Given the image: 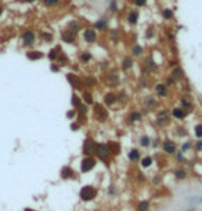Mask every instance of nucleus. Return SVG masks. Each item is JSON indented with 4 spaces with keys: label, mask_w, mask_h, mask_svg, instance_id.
<instances>
[{
    "label": "nucleus",
    "mask_w": 202,
    "mask_h": 211,
    "mask_svg": "<svg viewBox=\"0 0 202 211\" xmlns=\"http://www.w3.org/2000/svg\"><path fill=\"white\" fill-rule=\"evenodd\" d=\"M20 39H21V44H22L24 47H32V46H35V43H36L37 36L33 29H25L24 32L21 33Z\"/></svg>",
    "instance_id": "obj_1"
},
{
    "label": "nucleus",
    "mask_w": 202,
    "mask_h": 211,
    "mask_svg": "<svg viewBox=\"0 0 202 211\" xmlns=\"http://www.w3.org/2000/svg\"><path fill=\"white\" fill-rule=\"evenodd\" d=\"M170 122V113L165 109H162V111L157 112V116H155V124H157L158 127H163L166 124H169Z\"/></svg>",
    "instance_id": "obj_2"
},
{
    "label": "nucleus",
    "mask_w": 202,
    "mask_h": 211,
    "mask_svg": "<svg viewBox=\"0 0 202 211\" xmlns=\"http://www.w3.org/2000/svg\"><path fill=\"white\" fill-rule=\"evenodd\" d=\"M79 196H81V199L83 202H90V200L94 199V196H96V189L93 186H83L79 192Z\"/></svg>",
    "instance_id": "obj_3"
},
{
    "label": "nucleus",
    "mask_w": 202,
    "mask_h": 211,
    "mask_svg": "<svg viewBox=\"0 0 202 211\" xmlns=\"http://www.w3.org/2000/svg\"><path fill=\"white\" fill-rule=\"evenodd\" d=\"M83 40L87 44H93L97 41V31L94 28H85L83 29Z\"/></svg>",
    "instance_id": "obj_4"
},
{
    "label": "nucleus",
    "mask_w": 202,
    "mask_h": 211,
    "mask_svg": "<svg viewBox=\"0 0 202 211\" xmlns=\"http://www.w3.org/2000/svg\"><path fill=\"white\" fill-rule=\"evenodd\" d=\"M96 155H97V157L100 160H108L109 155H111V152H109V146L108 145H105V143H100V145H97V148H96Z\"/></svg>",
    "instance_id": "obj_5"
},
{
    "label": "nucleus",
    "mask_w": 202,
    "mask_h": 211,
    "mask_svg": "<svg viewBox=\"0 0 202 211\" xmlns=\"http://www.w3.org/2000/svg\"><path fill=\"white\" fill-rule=\"evenodd\" d=\"M96 167V159L91 156H86L81 163V170L82 172H89L90 170H93Z\"/></svg>",
    "instance_id": "obj_6"
},
{
    "label": "nucleus",
    "mask_w": 202,
    "mask_h": 211,
    "mask_svg": "<svg viewBox=\"0 0 202 211\" xmlns=\"http://www.w3.org/2000/svg\"><path fill=\"white\" fill-rule=\"evenodd\" d=\"M138 20H140V12H138L137 8L129 10L127 15H126V22H127L130 26H136V25L138 24Z\"/></svg>",
    "instance_id": "obj_7"
},
{
    "label": "nucleus",
    "mask_w": 202,
    "mask_h": 211,
    "mask_svg": "<svg viewBox=\"0 0 202 211\" xmlns=\"http://www.w3.org/2000/svg\"><path fill=\"white\" fill-rule=\"evenodd\" d=\"M105 79H107V83H108L109 87H118L119 86V75H118L116 71H108L105 75Z\"/></svg>",
    "instance_id": "obj_8"
},
{
    "label": "nucleus",
    "mask_w": 202,
    "mask_h": 211,
    "mask_svg": "<svg viewBox=\"0 0 202 211\" xmlns=\"http://www.w3.org/2000/svg\"><path fill=\"white\" fill-rule=\"evenodd\" d=\"M94 116L97 117L100 122H105L108 117V112L101 104H94Z\"/></svg>",
    "instance_id": "obj_9"
},
{
    "label": "nucleus",
    "mask_w": 202,
    "mask_h": 211,
    "mask_svg": "<svg viewBox=\"0 0 202 211\" xmlns=\"http://www.w3.org/2000/svg\"><path fill=\"white\" fill-rule=\"evenodd\" d=\"M67 31L78 35L81 31H83V25H82V22L79 20H71L68 24H67Z\"/></svg>",
    "instance_id": "obj_10"
},
{
    "label": "nucleus",
    "mask_w": 202,
    "mask_h": 211,
    "mask_svg": "<svg viewBox=\"0 0 202 211\" xmlns=\"http://www.w3.org/2000/svg\"><path fill=\"white\" fill-rule=\"evenodd\" d=\"M96 148H97V143L94 142L93 140L87 138L85 141V143H83V153L86 156H91L93 153H96Z\"/></svg>",
    "instance_id": "obj_11"
},
{
    "label": "nucleus",
    "mask_w": 202,
    "mask_h": 211,
    "mask_svg": "<svg viewBox=\"0 0 202 211\" xmlns=\"http://www.w3.org/2000/svg\"><path fill=\"white\" fill-rule=\"evenodd\" d=\"M67 80H68L71 86H72L75 90H81L83 86H82V80L79 79V76H76L75 73H67Z\"/></svg>",
    "instance_id": "obj_12"
},
{
    "label": "nucleus",
    "mask_w": 202,
    "mask_h": 211,
    "mask_svg": "<svg viewBox=\"0 0 202 211\" xmlns=\"http://www.w3.org/2000/svg\"><path fill=\"white\" fill-rule=\"evenodd\" d=\"M61 40L67 44H75L76 43V35L72 32H69V31H62L61 32Z\"/></svg>",
    "instance_id": "obj_13"
},
{
    "label": "nucleus",
    "mask_w": 202,
    "mask_h": 211,
    "mask_svg": "<svg viewBox=\"0 0 202 211\" xmlns=\"http://www.w3.org/2000/svg\"><path fill=\"white\" fill-rule=\"evenodd\" d=\"M93 28L96 29V31L104 32V31H107V29H108V20H107L105 17H101V18H98V20L94 22Z\"/></svg>",
    "instance_id": "obj_14"
},
{
    "label": "nucleus",
    "mask_w": 202,
    "mask_h": 211,
    "mask_svg": "<svg viewBox=\"0 0 202 211\" xmlns=\"http://www.w3.org/2000/svg\"><path fill=\"white\" fill-rule=\"evenodd\" d=\"M25 55H26V58L29 61H39L45 58V54L42 51H39V50H29V51H26Z\"/></svg>",
    "instance_id": "obj_15"
},
{
    "label": "nucleus",
    "mask_w": 202,
    "mask_h": 211,
    "mask_svg": "<svg viewBox=\"0 0 202 211\" xmlns=\"http://www.w3.org/2000/svg\"><path fill=\"white\" fill-rule=\"evenodd\" d=\"M133 65H134V61H133V58H132V57L126 55V57H123V58H122L121 68H122V71H123V72L130 71V69L133 68Z\"/></svg>",
    "instance_id": "obj_16"
},
{
    "label": "nucleus",
    "mask_w": 202,
    "mask_h": 211,
    "mask_svg": "<svg viewBox=\"0 0 202 211\" xmlns=\"http://www.w3.org/2000/svg\"><path fill=\"white\" fill-rule=\"evenodd\" d=\"M170 76H172L176 81H183V80L186 79V73H184V71H183L180 66H174L172 73H170Z\"/></svg>",
    "instance_id": "obj_17"
},
{
    "label": "nucleus",
    "mask_w": 202,
    "mask_h": 211,
    "mask_svg": "<svg viewBox=\"0 0 202 211\" xmlns=\"http://www.w3.org/2000/svg\"><path fill=\"white\" fill-rule=\"evenodd\" d=\"M176 148H177L176 143L170 140H166L163 142V145H162V149H163V152H165L166 155H173L174 152H176Z\"/></svg>",
    "instance_id": "obj_18"
},
{
    "label": "nucleus",
    "mask_w": 202,
    "mask_h": 211,
    "mask_svg": "<svg viewBox=\"0 0 202 211\" xmlns=\"http://www.w3.org/2000/svg\"><path fill=\"white\" fill-rule=\"evenodd\" d=\"M155 92L159 98H166L168 97V87L165 86V83L155 84Z\"/></svg>",
    "instance_id": "obj_19"
},
{
    "label": "nucleus",
    "mask_w": 202,
    "mask_h": 211,
    "mask_svg": "<svg viewBox=\"0 0 202 211\" xmlns=\"http://www.w3.org/2000/svg\"><path fill=\"white\" fill-rule=\"evenodd\" d=\"M161 17H162V20H165V21L174 20V10L173 8H169V7L162 8L161 10Z\"/></svg>",
    "instance_id": "obj_20"
},
{
    "label": "nucleus",
    "mask_w": 202,
    "mask_h": 211,
    "mask_svg": "<svg viewBox=\"0 0 202 211\" xmlns=\"http://www.w3.org/2000/svg\"><path fill=\"white\" fill-rule=\"evenodd\" d=\"M172 116L177 120H183L187 116V112L184 111L182 106H174L173 109H172Z\"/></svg>",
    "instance_id": "obj_21"
},
{
    "label": "nucleus",
    "mask_w": 202,
    "mask_h": 211,
    "mask_svg": "<svg viewBox=\"0 0 202 211\" xmlns=\"http://www.w3.org/2000/svg\"><path fill=\"white\" fill-rule=\"evenodd\" d=\"M180 106L184 109V111L188 113V112H191L192 109H194V104L191 102L190 100V97H183L182 101H180Z\"/></svg>",
    "instance_id": "obj_22"
},
{
    "label": "nucleus",
    "mask_w": 202,
    "mask_h": 211,
    "mask_svg": "<svg viewBox=\"0 0 202 211\" xmlns=\"http://www.w3.org/2000/svg\"><path fill=\"white\" fill-rule=\"evenodd\" d=\"M130 52H132V57L140 58V57H143V54H144V48L138 43H134L133 46H132V48H130Z\"/></svg>",
    "instance_id": "obj_23"
},
{
    "label": "nucleus",
    "mask_w": 202,
    "mask_h": 211,
    "mask_svg": "<svg viewBox=\"0 0 202 211\" xmlns=\"http://www.w3.org/2000/svg\"><path fill=\"white\" fill-rule=\"evenodd\" d=\"M104 102L107 106H112V105H115L118 102V98H116V94L115 92H107L104 97Z\"/></svg>",
    "instance_id": "obj_24"
},
{
    "label": "nucleus",
    "mask_w": 202,
    "mask_h": 211,
    "mask_svg": "<svg viewBox=\"0 0 202 211\" xmlns=\"http://www.w3.org/2000/svg\"><path fill=\"white\" fill-rule=\"evenodd\" d=\"M144 105H146V108H148V109H155V108L158 106V101H157V98L152 95H146V98H144Z\"/></svg>",
    "instance_id": "obj_25"
},
{
    "label": "nucleus",
    "mask_w": 202,
    "mask_h": 211,
    "mask_svg": "<svg viewBox=\"0 0 202 211\" xmlns=\"http://www.w3.org/2000/svg\"><path fill=\"white\" fill-rule=\"evenodd\" d=\"M144 65H146V71H155V69H158V64L154 61L152 57H147L146 61H144Z\"/></svg>",
    "instance_id": "obj_26"
},
{
    "label": "nucleus",
    "mask_w": 202,
    "mask_h": 211,
    "mask_svg": "<svg viewBox=\"0 0 202 211\" xmlns=\"http://www.w3.org/2000/svg\"><path fill=\"white\" fill-rule=\"evenodd\" d=\"M60 54H61V48L60 47H54V48H51V50L49 51V54H47V58H49L51 62H56L57 58L60 57Z\"/></svg>",
    "instance_id": "obj_27"
},
{
    "label": "nucleus",
    "mask_w": 202,
    "mask_h": 211,
    "mask_svg": "<svg viewBox=\"0 0 202 211\" xmlns=\"http://www.w3.org/2000/svg\"><path fill=\"white\" fill-rule=\"evenodd\" d=\"M108 10H109V12H111L112 15H115V14H118V12H119V6H118L116 0H111V1H109Z\"/></svg>",
    "instance_id": "obj_28"
},
{
    "label": "nucleus",
    "mask_w": 202,
    "mask_h": 211,
    "mask_svg": "<svg viewBox=\"0 0 202 211\" xmlns=\"http://www.w3.org/2000/svg\"><path fill=\"white\" fill-rule=\"evenodd\" d=\"M91 58H93V55L90 54V51H82L81 54H79V60H81L83 64H86V62H90V61H91Z\"/></svg>",
    "instance_id": "obj_29"
},
{
    "label": "nucleus",
    "mask_w": 202,
    "mask_h": 211,
    "mask_svg": "<svg viewBox=\"0 0 202 211\" xmlns=\"http://www.w3.org/2000/svg\"><path fill=\"white\" fill-rule=\"evenodd\" d=\"M71 104H72L73 108H76V109L82 105V98L78 95L76 92H73V94H72V100H71Z\"/></svg>",
    "instance_id": "obj_30"
},
{
    "label": "nucleus",
    "mask_w": 202,
    "mask_h": 211,
    "mask_svg": "<svg viewBox=\"0 0 202 211\" xmlns=\"http://www.w3.org/2000/svg\"><path fill=\"white\" fill-rule=\"evenodd\" d=\"M82 86H83V87H87V88H91L94 86V79L90 77V76H86V77H83V80H82Z\"/></svg>",
    "instance_id": "obj_31"
},
{
    "label": "nucleus",
    "mask_w": 202,
    "mask_h": 211,
    "mask_svg": "<svg viewBox=\"0 0 202 211\" xmlns=\"http://www.w3.org/2000/svg\"><path fill=\"white\" fill-rule=\"evenodd\" d=\"M40 36H42V40H43L45 43H51L53 37H54V36H53V33L49 32V31H43Z\"/></svg>",
    "instance_id": "obj_32"
},
{
    "label": "nucleus",
    "mask_w": 202,
    "mask_h": 211,
    "mask_svg": "<svg viewBox=\"0 0 202 211\" xmlns=\"http://www.w3.org/2000/svg\"><path fill=\"white\" fill-rule=\"evenodd\" d=\"M141 120V113L140 112H132L129 115V122L130 123H137Z\"/></svg>",
    "instance_id": "obj_33"
},
{
    "label": "nucleus",
    "mask_w": 202,
    "mask_h": 211,
    "mask_svg": "<svg viewBox=\"0 0 202 211\" xmlns=\"http://www.w3.org/2000/svg\"><path fill=\"white\" fill-rule=\"evenodd\" d=\"M83 101H85L86 105H93L94 104V100H93V94L89 91H86L83 94Z\"/></svg>",
    "instance_id": "obj_34"
},
{
    "label": "nucleus",
    "mask_w": 202,
    "mask_h": 211,
    "mask_svg": "<svg viewBox=\"0 0 202 211\" xmlns=\"http://www.w3.org/2000/svg\"><path fill=\"white\" fill-rule=\"evenodd\" d=\"M138 159H140V152L137 149H132L129 152V160L130 162H137Z\"/></svg>",
    "instance_id": "obj_35"
},
{
    "label": "nucleus",
    "mask_w": 202,
    "mask_h": 211,
    "mask_svg": "<svg viewBox=\"0 0 202 211\" xmlns=\"http://www.w3.org/2000/svg\"><path fill=\"white\" fill-rule=\"evenodd\" d=\"M56 62H57L58 65H68V64H69V60L67 58V55H65L64 52H61V54H60V57L57 58V61H56Z\"/></svg>",
    "instance_id": "obj_36"
},
{
    "label": "nucleus",
    "mask_w": 202,
    "mask_h": 211,
    "mask_svg": "<svg viewBox=\"0 0 202 211\" xmlns=\"http://www.w3.org/2000/svg\"><path fill=\"white\" fill-rule=\"evenodd\" d=\"M109 152L113 153V155H118V153L121 152V146H119V143H116V142L109 143Z\"/></svg>",
    "instance_id": "obj_37"
},
{
    "label": "nucleus",
    "mask_w": 202,
    "mask_h": 211,
    "mask_svg": "<svg viewBox=\"0 0 202 211\" xmlns=\"http://www.w3.org/2000/svg\"><path fill=\"white\" fill-rule=\"evenodd\" d=\"M72 174H73V171H72V168L71 167H64L62 168V171H61V177H62L64 179L72 177Z\"/></svg>",
    "instance_id": "obj_38"
},
{
    "label": "nucleus",
    "mask_w": 202,
    "mask_h": 211,
    "mask_svg": "<svg viewBox=\"0 0 202 211\" xmlns=\"http://www.w3.org/2000/svg\"><path fill=\"white\" fill-rule=\"evenodd\" d=\"M42 3L45 4L46 7H56L61 3V0H42Z\"/></svg>",
    "instance_id": "obj_39"
},
{
    "label": "nucleus",
    "mask_w": 202,
    "mask_h": 211,
    "mask_svg": "<svg viewBox=\"0 0 202 211\" xmlns=\"http://www.w3.org/2000/svg\"><path fill=\"white\" fill-rule=\"evenodd\" d=\"M174 177L177 179H184V178H187V171L183 170V168H179V170L174 171Z\"/></svg>",
    "instance_id": "obj_40"
},
{
    "label": "nucleus",
    "mask_w": 202,
    "mask_h": 211,
    "mask_svg": "<svg viewBox=\"0 0 202 211\" xmlns=\"http://www.w3.org/2000/svg\"><path fill=\"white\" fill-rule=\"evenodd\" d=\"M151 164H152V159H151L150 156H146V157H143L141 159V167L148 168Z\"/></svg>",
    "instance_id": "obj_41"
},
{
    "label": "nucleus",
    "mask_w": 202,
    "mask_h": 211,
    "mask_svg": "<svg viewBox=\"0 0 202 211\" xmlns=\"http://www.w3.org/2000/svg\"><path fill=\"white\" fill-rule=\"evenodd\" d=\"M87 111H89V108H87V105L86 104H82L81 106L78 108V113H79L81 116H85L86 113H87Z\"/></svg>",
    "instance_id": "obj_42"
},
{
    "label": "nucleus",
    "mask_w": 202,
    "mask_h": 211,
    "mask_svg": "<svg viewBox=\"0 0 202 211\" xmlns=\"http://www.w3.org/2000/svg\"><path fill=\"white\" fill-rule=\"evenodd\" d=\"M116 98H118V102L123 104V102H126V100H127V95H126L125 91H121L119 94H116Z\"/></svg>",
    "instance_id": "obj_43"
},
{
    "label": "nucleus",
    "mask_w": 202,
    "mask_h": 211,
    "mask_svg": "<svg viewBox=\"0 0 202 211\" xmlns=\"http://www.w3.org/2000/svg\"><path fill=\"white\" fill-rule=\"evenodd\" d=\"M144 36H146V39H152L154 36H155V31H154L152 26L147 28V31H146V33H144Z\"/></svg>",
    "instance_id": "obj_44"
},
{
    "label": "nucleus",
    "mask_w": 202,
    "mask_h": 211,
    "mask_svg": "<svg viewBox=\"0 0 202 211\" xmlns=\"http://www.w3.org/2000/svg\"><path fill=\"white\" fill-rule=\"evenodd\" d=\"M150 210V203L148 202H141L138 204V211H148Z\"/></svg>",
    "instance_id": "obj_45"
},
{
    "label": "nucleus",
    "mask_w": 202,
    "mask_h": 211,
    "mask_svg": "<svg viewBox=\"0 0 202 211\" xmlns=\"http://www.w3.org/2000/svg\"><path fill=\"white\" fill-rule=\"evenodd\" d=\"M174 83H176V80H174L172 76H168V77H166V80H165V86H166V87H173Z\"/></svg>",
    "instance_id": "obj_46"
},
{
    "label": "nucleus",
    "mask_w": 202,
    "mask_h": 211,
    "mask_svg": "<svg viewBox=\"0 0 202 211\" xmlns=\"http://www.w3.org/2000/svg\"><path fill=\"white\" fill-rule=\"evenodd\" d=\"M132 3L136 7H144V6H147V0H132Z\"/></svg>",
    "instance_id": "obj_47"
},
{
    "label": "nucleus",
    "mask_w": 202,
    "mask_h": 211,
    "mask_svg": "<svg viewBox=\"0 0 202 211\" xmlns=\"http://www.w3.org/2000/svg\"><path fill=\"white\" fill-rule=\"evenodd\" d=\"M140 143H141V146H150V137L147 135H143L141 140H140Z\"/></svg>",
    "instance_id": "obj_48"
},
{
    "label": "nucleus",
    "mask_w": 202,
    "mask_h": 211,
    "mask_svg": "<svg viewBox=\"0 0 202 211\" xmlns=\"http://www.w3.org/2000/svg\"><path fill=\"white\" fill-rule=\"evenodd\" d=\"M195 135H197V138L202 140V124H197L195 126Z\"/></svg>",
    "instance_id": "obj_49"
},
{
    "label": "nucleus",
    "mask_w": 202,
    "mask_h": 211,
    "mask_svg": "<svg viewBox=\"0 0 202 211\" xmlns=\"http://www.w3.org/2000/svg\"><path fill=\"white\" fill-rule=\"evenodd\" d=\"M109 35H111V39L118 40V36H119V31H118V29H111V31H109Z\"/></svg>",
    "instance_id": "obj_50"
},
{
    "label": "nucleus",
    "mask_w": 202,
    "mask_h": 211,
    "mask_svg": "<svg viewBox=\"0 0 202 211\" xmlns=\"http://www.w3.org/2000/svg\"><path fill=\"white\" fill-rule=\"evenodd\" d=\"M50 69H51V72H60V65L57 64V62H53L50 65Z\"/></svg>",
    "instance_id": "obj_51"
},
{
    "label": "nucleus",
    "mask_w": 202,
    "mask_h": 211,
    "mask_svg": "<svg viewBox=\"0 0 202 211\" xmlns=\"http://www.w3.org/2000/svg\"><path fill=\"white\" fill-rule=\"evenodd\" d=\"M75 116H76V112H75V111H69V112H67V117H68V119H73Z\"/></svg>",
    "instance_id": "obj_52"
},
{
    "label": "nucleus",
    "mask_w": 202,
    "mask_h": 211,
    "mask_svg": "<svg viewBox=\"0 0 202 211\" xmlns=\"http://www.w3.org/2000/svg\"><path fill=\"white\" fill-rule=\"evenodd\" d=\"M202 149V140H198L195 143V151H201Z\"/></svg>",
    "instance_id": "obj_53"
},
{
    "label": "nucleus",
    "mask_w": 202,
    "mask_h": 211,
    "mask_svg": "<svg viewBox=\"0 0 202 211\" xmlns=\"http://www.w3.org/2000/svg\"><path fill=\"white\" fill-rule=\"evenodd\" d=\"M191 148V143L190 142H186L184 143V145H183V149H182V152H187L188 151V149H190Z\"/></svg>",
    "instance_id": "obj_54"
},
{
    "label": "nucleus",
    "mask_w": 202,
    "mask_h": 211,
    "mask_svg": "<svg viewBox=\"0 0 202 211\" xmlns=\"http://www.w3.org/2000/svg\"><path fill=\"white\" fill-rule=\"evenodd\" d=\"M140 86H141V87H148V86H147V80L144 79V77H143L141 81H140Z\"/></svg>",
    "instance_id": "obj_55"
},
{
    "label": "nucleus",
    "mask_w": 202,
    "mask_h": 211,
    "mask_svg": "<svg viewBox=\"0 0 202 211\" xmlns=\"http://www.w3.org/2000/svg\"><path fill=\"white\" fill-rule=\"evenodd\" d=\"M20 1H22V3H28V4H32V3H35L36 0H20Z\"/></svg>",
    "instance_id": "obj_56"
},
{
    "label": "nucleus",
    "mask_w": 202,
    "mask_h": 211,
    "mask_svg": "<svg viewBox=\"0 0 202 211\" xmlns=\"http://www.w3.org/2000/svg\"><path fill=\"white\" fill-rule=\"evenodd\" d=\"M71 128H72L73 131H75L76 128H79V124H78V123H73V124H71Z\"/></svg>",
    "instance_id": "obj_57"
},
{
    "label": "nucleus",
    "mask_w": 202,
    "mask_h": 211,
    "mask_svg": "<svg viewBox=\"0 0 202 211\" xmlns=\"http://www.w3.org/2000/svg\"><path fill=\"white\" fill-rule=\"evenodd\" d=\"M4 8H6V7H4L3 4H0V17L3 15V12H4Z\"/></svg>",
    "instance_id": "obj_58"
},
{
    "label": "nucleus",
    "mask_w": 202,
    "mask_h": 211,
    "mask_svg": "<svg viewBox=\"0 0 202 211\" xmlns=\"http://www.w3.org/2000/svg\"><path fill=\"white\" fill-rule=\"evenodd\" d=\"M24 211H35V210H31V208H26V210H24Z\"/></svg>",
    "instance_id": "obj_59"
}]
</instances>
